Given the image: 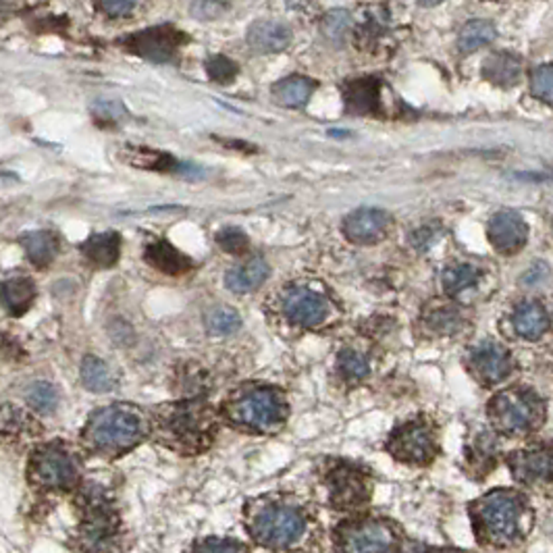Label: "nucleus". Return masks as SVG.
I'll use <instances>...</instances> for the list:
<instances>
[{"instance_id": "28", "label": "nucleus", "mask_w": 553, "mask_h": 553, "mask_svg": "<svg viewBox=\"0 0 553 553\" xmlns=\"http://www.w3.org/2000/svg\"><path fill=\"white\" fill-rule=\"evenodd\" d=\"M483 73L497 86H511L518 80V75H520V61L508 52L493 54L485 67H483Z\"/></svg>"}, {"instance_id": "21", "label": "nucleus", "mask_w": 553, "mask_h": 553, "mask_svg": "<svg viewBox=\"0 0 553 553\" xmlns=\"http://www.w3.org/2000/svg\"><path fill=\"white\" fill-rule=\"evenodd\" d=\"M292 40L289 27L281 22H256L248 30V42L258 52H281Z\"/></svg>"}, {"instance_id": "3", "label": "nucleus", "mask_w": 553, "mask_h": 553, "mask_svg": "<svg viewBox=\"0 0 553 553\" xmlns=\"http://www.w3.org/2000/svg\"><path fill=\"white\" fill-rule=\"evenodd\" d=\"M156 423L163 439L179 452L196 454L211 445L217 433V418L209 404L200 399H185L163 406L156 414Z\"/></svg>"}, {"instance_id": "36", "label": "nucleus", "mask_w": 553, "mask_h": 553, "mask_svg": "<svg viewBox=\"0 0 553 553\" xmlns=\"http://www.w3.org/2000/svg\"><path fill=\"white\" fill-rule=\"evenodd\" d=\"M217 244L223 248L225 252L239 256L248 250L250 239H248V235L241 231L239 227H225V230L217 233Z\"/></svg>"}, {"instance_id": "39", "label": "nucleus", "mask_w": 553, "mask_h": 553, "mask_svg": "<svg viewBox=\"0 0 553 553\" xmlns=\"http://www.w3.org/2000/svg\"><path fill=\"white\" fill-rule=\"evenodd\" d=\"M140 3L142 0H100V6L110 17H123L134 13Z\"/></svg>"}, {"instance_id": "38", "label": "nucleus", "mask_w": 553, "mask_h": 553, "mask_svg": "<svg viewBox=\"0 0 553 553\" xmlns=\"http://www.w3.org/2000/svg\"><path fill=\"white\" fill-rule=\"evenodd\" d=\"M206 71H209L211 80L219 81V84H227V81H231L235 73H238V65L231 63V61L225 57H212L209 59V63H206Z\"/></svg>"}, {"instance_id": "34", "label": "nucleus", "mask_w": 553, "mask_h": 553, "mask_svg": "<svg viewBox=\"0 0 553 553\" xmlns=\"http://www.w3.org/2000/svg\"><path fill=\"white\" fill-rule=\"evenodd\" d=\"M530 92L535 98L553 107V65H541L530 73Z\"/></svg>"}, {"instance_id": "43", "label": "nucleus", "mask_w": 553, "mask_h": 553, "mask_svg": "<svg viewBox=\"0 0 553 553\" xmlns=\"http://www.w3.org/2000/svg\"><path fill=\"white\" fill-rule=\"evenodd\" d=\"M417 3L423 5V6H435V5L444 3V0H417Z\"/></svg>"}, {"instance_id": "31", "label": "nucleus", "mask_w": 553, "mask_h": 553, "mask_svg": "<svg viewBox=\"0 0 553 553\" xmlns=\"http://www.w3.org/2000/svg\"><path fill=\"white\" fill-rule=\"evenodd\" d=\"M337 372L348 381H361V379L369 377L370 362L362 351L358 350H343L340 358H337Z\"/></svg>"}, {"instance_id": "12", "label": "nucleus", "mask_w": 553, "mask_h": 553, "mask_svg": "<svg viewBox=\"0 0 553 553\" xmlns=\"http://www.w3.org/2000/svg\"><path fill=\"white\" fill-rule=\"evenodd\" d=\"M510 468L516 481L532 489H553V447L535 445L510 455Z\"/></svg>"}, {"instance_id": "16", "label": "nucleus", "mask_w": 553, "mask_h": 553, "mask_svg": "<svg viewBox=\"0 0 553 553\" xmlns=\"http://www.w3.org/2000/svg\"><path fill=\"white\" fill-rule=\"evenodd\" d=\"M179 36H182V33L173 32L169 27H158V30L137 33V36L129 40V44L136 52L144 54V57L155 61H167L177 51Z\"/></svg>"}, {"instance_id": "25", "label": "nucleus", "mask_w": 553, "mask_h": 553, "mask_svg": "<svg viewBox=\"0 0 553 553\" xmlns=\"http://www.w3.org/2000/svg\"><path fill=\"white\" fill-rule=\"evenodd\" d=\"M316 84L313 80L302 78V75H294V78H287L279 81L275 86V98L281 102L283 107L289 108H300L308 102L310 96H313Z\"/></svg>"}, {"instance_id": "37", "label": "nucleus", "mask_w": 553, "mask_h": 553, "mask_svg": "<svg viewBox=\"0 0 553 553\" xmlns=\"http://www.w3.org/2000/svg\"><path fill=\"white\" fill-rule=\"evenodd\" d=\"M227 6H230V0H193L192 15L204 19V22H211V19L223 15Z\"/></svg>"}, {"instance_id": "19", "label": "nucleus", "mask_w": 553, "mask_h": 553, "mask_svg": "<svg viewBox=\"0 0 553 553\" xmlns=\"http://www.w3.org/2000/svg\"><path fill=\"white\" fill-rule=\"evenodd\" d=\"M268 276V265L262 256L241 262L239 267H233L225 275V286L235 294H250L256 292Z\"/></svg>"}, {"instance_id": "26", "label": "nucleus", "mask_w": 553, "mask_h": 553, "mask_svg": "<svg viewBox=\"0 0 553 553\" xmlns=\"http://www.w3.org/2000/svg\"><path fill=\"white\" fill-rule=\"evenodd\" d=\"M423 321L428 329L435 331V333L454 335L455 331H460L462 324H464V316H462L458 306H452V304H437V306L425 310Z\"/></svg>"}, {"instance_id": "2", "label": "nucleus", "mask_w": 553, "mask_h": 553, "mask_svg": "<svg viewBox=\"0 0 553 553\" xmlns=\"http://www.w3.org/2000/svg\"><path fill=\"white\" fill-rule=\"evenodd\" d=\"M148 435V420L136 406L113 404L96 410L81 433V439L96 454L117 455L129 452Z\"/></svg>"}, {"instance_id": "40", "label": "nucleus", "mask_w": 553, "mask_h": 553, "mask_svg": "<svg viewBox=\"0 0 553 553\" xmlns=\"http://www.w3.org/2000/svg\"><path fill=\"white\" fill-rule=\"evenodd\" d=\"M198 551H246L244 545H239L235 539H204L202 543L196 545Z\"/></svg>"}, {"instance_id": "33", "label": "nucleus", "mask_w": 553, "mask_h": 553, "mask_svg": "<svg viewBox=\"0 0 553 553\" xmlns=\"http://www.w3.org/2000/svg\"><path fill=\"white\" fill-rule=\"evenodd\" d=\"M27 404L40 414H52L59 406V391L46 381H36L27 387Z\"/></svg>"}, {"instance_id": "23", "label": "nucleus", "mask_w": 553, "mask_h": 553, "mask_svg": "<svg viewBox=\"0 0 553 553\" xmlns=\"http://www.w3.org/2000/svg\"><path fill=\"white\" fill-rule=\"evenodd\" d=\"M33 300H36V283H33L30 276L15 275L5 281L3 302L9 314L22 316L23 313H27V308L32 306Z\"/></svg>"}, {"instance_id": "41", "label": "nucleus", "mask_w": 553, "mask_h": 553, "mask_svg": "<svg viewBox=\"0 0 553 553\" xmlns=\"http://www.w3.org/2000/svg\"><path fill=\"white\" fill-rule=\"evenodd\" d=\"M549 276V268L543 265V262H537L535 267H530L527 273L522 276V283H527V286H539L541 281H548Z\"/></svg>"}, {"instance_id": "5", "label": "nucleus", "mask_w": 553, "mask_h": 553, "mask_svg": "<svg viewBox=\"0 0 553 553\" xmlns=\"http://www.w3.org/2000/svg\"><path fill=\"white\" fill-rule=\"evenodd\" d=\"M545 404L535 391L511 387L491 399L489 420L503 435H527L541 426Z\"/></svg>"}, {"instance_id": "9", "label": "nucleus", "mask_w": 553, "mask_h": 553, "mask_svg": "<svg viewBox=\"0 0 553 553\" xmlns=\"http://www.w3.org/2000/svg\"><path fill=\"white\" fill-rule=\"evenodd\" d=\"M387 449L399 462L425 466L437 454V437H435L431 425L423 423V420H412V423L398 426L391 433Z\"/></svg>"}, {"instance_id": "32", "label": "nucleus", "mask_w": 553, "mask_h": 553, "mask_svg": "<svg viewBox=\"0 0 553 553\" xmlns=\"http://www.w3.org/2000/svg\"><path fill=\"white\" fill-rule=\"evenodd\" d=\"M204 323H206V329H209L211 333L230 335L239 329L241 316L238 314V310L235 308L217 306V308H211L209 313H206Z\"/></svg>"}, {"instance_id": "11", "label": "nucleus", "mask_w": 553, "mask_h": 553, "mask_svg": "<svg viewBox=\"0 0 553 553\" xmlns=\"http://www.w3.org/2000/svg\"><path fill=\"white\" fill-rule=\"evenodd\" d=\"M329 501L335 510L361 508L370 497V481L361 468L337 464L327 476Z\"/></svg>"}, {"instance_id": "29", "label": "nucleus", "mask_w": 553, "mask_h": 553, "mask_svg": "<svg viewBox=\"0 0 553 553\" xmlns=\"http://www.w3.org/2000/svg\"><path fill=\"white\" fill-rule=\"evenodd\" d=\"M481 281V271L473 265H452L444 271V289L447 294L458 295L474 289Z\"/></svg>"}, {"instance_id": "22", "label": "nucleus", "mask_w": 553, "mask_h": 553, "mask_svg": "<svg viewBox=\"0 0 553 553\" xmlns=\"http://www.w3.org/2000/svg\"><path fill=\"white\" fill-rule=\"evenodd\" d=\"M80 250L94 267H113L121 254V235L115 231L92 235L80 246Z\"/></svg>"}, {"instance_id": "4", "label": "nucleus", "mask_w": 553, "mask_h": 553, "mask_svg": "<svg viewBox=\"0 0 553 553\" xmlns=\"http://www.w3.org/2000/svg\"><path fill=\"white\" fill-rule=\"evenodd\" d=\"M225 418L250 433H275L286 425L287 402L275 387H250L233 396L223 408Z\"/></svg>"}, {"instance_id": "17", "label": "nucleus", "mask_w": 553, "mask_h": 553, "mask_svg": "<svg viewBox=\"0 0 553 553\" xmlns=\"http://www.w3.org/2000/svg\"><path fill=\"white\" fill-rule=\"evenodd\" d=\"M511 324H514V331L522 340L535 342L539 337H543L549 329V314L541 304L535 300L520 302L511 314Z\"/></svg>"}, {"instance_id": "10", "label": "nucleus", "mask_w": 553, "mask_h": 553, "mask_svg": "<svg viewBox=\"0 0 553 553\" xmlns=\"http://www.w3.org/2000/svg\"><path fill=\"white\" fill-rule=\"evenodd\" d=\"M281 310L294 324L314 329L331 319L333 304L313 287H292L283 295Z\"/></svg>"}, {"instance_id": "8", "label": "nucleus", "mask_w": 553, "mask_h": 553, "mask_svg": "<svg viewBox=\"0 0 553 553\" xmlns=\"http://www.w3.org/2000/svg\"><path fill=\"white\" fill-rule=\"evenodd\" d=\"M337 543L343 551H393L398 548V530L377 518L343 522L337 529Z\"/></svg>"}, {"instance_id": "6", "label": "nucleus", "mask_w": 553, "mask_h": 553, "mask_svg": "<svg viewBox=\"0 0 553 553\" xmlns=\"http://www.w3.org/2000/svg\"><path fill=\"white\" fill-rule=\"evenodd\" d=\"M248 530L258 545L286 549L302 539L306 530V516L300 508L289 503H267L252 511Z\"/></svg>"}, {"instance_id": "42", "label": "nucleus", "mask_w": 553, "mask_h": 553, "mask_svg": "<svg viewBox=\"0 0 553 553\" xmlns=\"http://www.w3.org/2000/svg\"><path fill=\"white\" fill-rule=\"evenodd\" d=\"M431 241H433V231H431V227H423V230L412 235V244H414V246L431 244Z\"/></svg>"}, {"instance_id": "27", "label": "nucleus", "mask_w": 553, "mask_h": 553, "mask_svg": "<svg viewBox=\"0 0 553 553\" xmlns=\"http://www.w3.org/2000/svg\"><path fill=\"white\" fill-rule=\"evenodd\" d=\"M81 383L94 393H107L113 389L115 379L108 366L96 356H86L81 362Z\"/></svg>"}, {"instance_id": "20", "label": "nucleus", "mask_w": 553, "mask_h": 553, "mask_svg": "<svg viewBox=\"0 0 553 553\" xmlns=\"http://www.w3.org/2000/svg\"><path fill=\"white\" fill-rule=\"evenodd\" d=\"M144 256H146V262H150L156 271L171 275V276L183 275L192 268V260L188 258V256L179 252L177 248L169 244L167 239L152 241V244H148Z\"/></svg>"}, {"instance_id": "24", "label": "nucleus", "mask_w": 553, "mask_h": 553, "mask_svg": "<svg viewBox=\"0 0 553 553\" xmlns=\"http://www.w3.org/2000/svg\"><path fill=\"white\" fill-rule=\"evenodd\" d=\"M22 246L32 265L44 268L52 265L59 254V238L52 231H32L22 238Z\"/></svg>"}, {"instance_id": "1", "label": "nucleus", "mask_w": 553, "mask_h": 553, "mask_svg": "<svg viewBox=\"0 0 553 553\" xmlns=\"http://www.w3.org/2000/svg\"><path fill=\"white\" fill-rule=\"evenodd\" d=\"M476 537L491 545H514L522 541L532 522L530 508L520 493L495 489L470 506Z\"/></svg>"}, {"instance_id": "15", "label": "nucleus", "mask_w": 553, "mask_h": 553, "mask_svg": "<svg viewBox=\"0 0 553 553\" xmlns=\"http://www.w3.org/2000/svg\"><path fill=\"white\" fill-rule=\"evenodd\" d=\"M389 214L381 209H358L343 219V235L351 244H377L389 230Z\"/></svg>"}, {"instance_id": "14", "label": "nucleus", "mask_w": 553, "mask_h": 553, "mask_svg": "<svg viewBox=\"0 0 553 553\" xmlns=\"http://www.w3.org/2000/svg\"><path fill=\"white\" fill-rule=\"evenodd\" d=\"M491 246L501 254L520 252L529 239V227L516 211H500L487 225Z\"/></svg>"}, {"instance_id": "13", "label": "nucleus", "mask_w": 553, "mask_h": 553, "mask_svg": "<svg viewBox=\"0 0 553 553\" xmlns=\"http://www.w3.org/2000/svg\"><path fill=\"white\" fill-rule=\"evenodd\" d=\"M468 366L474 372V377L485 385H495L510 377L511 369V356L510 351L503 348L501 343H495L491 340L481 342L474 345L468 354Z\"/></svg>"}, {"instance_id": "7", "label": "nucleus", "mask_w": 553, "mask_h": 553, "mask_svg": "<svg viewBox=\"0 0 553 553\" xmlns=\"http://www.w3.org/2000/svg\"><path fill=\"white\" fill-rule=\"evenodd\" d=\"M80 479L75 455L61 444L44 445L30 460V481L44 489H69Z\"/></svg>"}, {"instance_id": "18", "label": "nucleus", "mask_w": 553, "mask_h": 553, "mask_svg": "<svg viewBox=\"0 0 553 553\" xmlns=\"http://www.w3.org/2000/svg\"><path fill=\"white\" fill-rule=\"evenodd\" d=\"M345 107L354 115H377L381 110V84L377 80H356L345 86Z\"/></svg>"}, {"instance_id": "30", "label": "nucleus", "mask_w": 553, "mask_h": 553, "mask_svg": "<svg viewBox=\"0 0 553 553\" xmlns=\"http://www.w3.org/2000/svg\"><path fill=\"white\" fill-rule=\"evenodd\" d=\"M495 38V27L489 22H470L460 32L458 46L462 52H474Z\"/></svg>"}, {"instance_id": "35", "label": "nucleus", "mask_w": 553, "mask_h": 553, "mask_svg": "<svg viewBox=\"0 0 553 553\" xmlns=\"http://www.w3.org/2000/svg\"><path fill=\"white\" fill-rule=\"evenodd\" d=\"M350 15L345 11H331L327 17L323 19V33L331 42L340 44L345 40L350 32Z\"/></svg>"}]
</instances>
